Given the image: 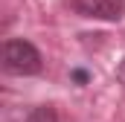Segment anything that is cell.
<instances>
[{
  "label": "cell",
  "instance_id": "obj_4",
  "mask_svg": "<svg viewBox=\"0 0 125 122\" xmlns=\"http://www.w3.org/2000/svg\"><path fill=\"white\" fill-rule=\"evenodd\" d=\"M73 81L84 84V81H87V73H84V70H73Z\"/></svg>",
  "mask_w": 125,
  "mask_h": 122
},
{
  "label": "cell",
  "instance_id": "obj_3",
  "mask_svg": "<svg viewBox=\"0 0 125 122\" xmlns=\"http://www.w3.org/2000/svg\"><path fill=\"white\" fill-rule=\"evenodd\" d=\"M26 122H61V119H58V113H55L52 105H38V108L29 111Z\"/></svg>",
  "mask_w": 125,
  "mask_h": 122
},
{
  "label": "cell",
  "instance_id": "obj_1",
  "mask_svg": "<svg viewBox=\"0 0 125 122\" xmlns=\"http://www.w3.org/2000/svg\"><path fill=\"white\" fill-rule=\"evenodd\" d=\"M0 64L6 73L12 76H35L41 73L44 61H41V52L35 50V44L23 41V38H9L3 41L0 47Z\"/></svg>",
  "mask_w": 125,
  "mask_h": 122
},
{
  "label": "cell",
  "instance_id": "obj_5",
  "mask_svg": "<svg viewBox=\"0 0 125 122\" xmlns=\"http://www.w3.org/2000/svg\"><path fill=\"white\" fill-rule=\"evenodd\" d=\"M116 79H119V81H122V87H125V58H122V64H119V67H116Z\"/></svg>",
  "mask_w": 125,
  "mask_h": 122
},
{
  "label": "cell",
  "instance_id": "obj_2",
  "mask_svg": "<svg viewBox=\"0 0 125 122\" xmlns=\"http://www.w3.org/2000/svg\"><path fill=\"white\" fill-rule=\"evenodd\" d=\"M67 6L93 20H122L125 18V0H67Z\"/></svg>",
  "mask_w": 125,
  "mask_h": 122
}]
</instances>
